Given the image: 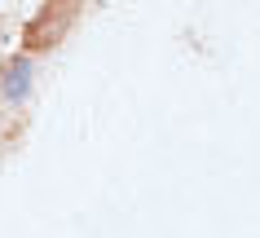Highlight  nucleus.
Returning a JSON list of instances; mask_svg holds the SVG:
<instances>
[{
    "label": "nucleus",
    "mask_w": 260,
    "mask_h": 238,
    "mask_svg": "<svg viewBox=\"0 0 260 238\" xmlns=\"http://www.w3.org/2000/svg\"><path fill=\"white\" fill-rule=\"evenodd\" d=\"M0 88H5V97H9V101L27 97V88H31V62H27V57H18L14 66L5 71V84H0Z\"/></svg>",
    "instance_id": "f257e3e1"
}]
</instances>
